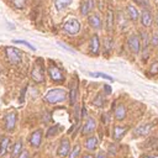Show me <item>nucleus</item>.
<instances>
[{
    "instance_id": "obj_14",
    "label": "nucleus",
    "mask_w": 158,
    "mask_h": 158,
    "mask_svg": "<svg viewBox=\"0 0 158 158\" xmlns=\"http://www.w3.org/2000/svg\"><path fill=\"white\" fill-rule=\"evenodd\" d=\"M90 52L93 54H99L100 52V40L98 35H94L90 40Z\"/></svg>"
},
{
    "instance_id": "obj_16",
    "label": "nucleus",
    "mask_w": 158,
    "mask_h": 158,
    "mask_svg": "<svg viewBox=\"0 0 158 158\" xmlns=\"http://www.w3.org/2000/svg\"><path fill=\"white\" fill-rule=\"evenodd\" d=\"M126 131H127L126 126H116L114 128V132H112V138L115 141H120L123 137V135L126 133Z\"/></svg>"
},
{
    "instance_id": "obj_22",
    "label": "nucleus",
    "mask_w": 158,
    "mask_h": 158,
    "mask_svg": "<svg viewBox=\"0 0 158 158\" xmlns=\"http://www.w3.org/2000/svg\"><path fill=\"white\" fill-rule=\"evenodd\" d=\"M126 10H127V14H128V16H130V19L132 21H136L138 19V10L133 5H128L126 7Z\"/></svg>"
},
{
    "instance_id": "obj_5",
    "label": "nucleus",
    "mask_w": 158,
    "mask_h": 158,
    "mask_svg": "<svg viewBox=\"0 0 158 158\" xmlns=\"http://www.w3.org/2000/svg\"><path fill=\"white\" fill-rule=\"evenodd\" d=\"M48 72H49V75H51V78L54 80V81H63L64 80V75H63V73H62V70L57 67V65H54L53 63H51L49 65H48Z\"/></svg>"
},
{
    "instance_id": "obj_9",
    "label": "nucleus",
    "mask_w": 158,
    "mask_h": 158,
    "mask_svg": "<svg viewBox=\"0 0 158 158\" xmlns=\"http://www.w3.org/2000/svg\"><path fill=\"white\" fill-rule=\"evenodd\" d=\"M16 118H17V115H16L15 111L9 112V114L5 116V130H6V131H12V130L15 128Z\"/></svg>"
},
{
    "instance_id": "obj_29",
    "label": "nucleus",
    "mask_w": 158,
    "mask_h": 158,
    "mask_svg": "<svg viewBox=\"0 0 158 158\" xmlns=\"http://www.w3.org/2000/svg\"><path fill=\"white\" fill-rule=\"evenodd\" d=\"M90 75H93V77H98V78L109 79L110 81H112V80H114V79H112V77H110V75H107V74H105V73H90Z\"/></svg>"
},
{
    "instance_id": "obj_8",
    "label": "nucleus",
    "mask_w": 158,
    "mask_h": 158,
    "mask_svg": "<svg viewBox=\"0 0 158 158\" xmlns=\"http://www.w3.org/2000/svg\"><path fill=\"white\" fill-rule=\"evenodd\" d=\"M6 56H7V59L11 63H20L21 62V54L14 47H7L6 48Z\"/></svg>"
},
{
    "instance_id": "obj_2",
    "label": "nucleus",
    "mask_w": 158,
    "mask_h": 158,
    "mask_svg": "<svg viewBox=\"0 0 158 158\" xmlns=\"http://www.w3.org/2000/svg\"><path fill=\"white\" fill-rule=\"evenodd\" d=\"M63 30L69 35H77L80 31V22L77 19H68L63 23Z\"/></svg>"
},
{
    "instance_id": "obj_31",
    "label": "nucleus",
    "mask_w": 158,
    "mask_h": 158,
    "mask_svg": "<svg viewBox=\"0 0 158 158\" xmlns=\"http://www.w3.org/2000/svg\"><path fill=\"white\" fill-rule=\"evenodd\" d=\"M133 2L138 4L139 6H143V7H148L149 6V1L148 0H133Z\"/></svg>"
},
{
    "instance_id": "obj_26",
    "label": "nucleus",
    "mask_w": 158,
    "mask_h": 158,
    "mask_svg": "<svg viewBox=\"0 0 158 158\" xmlns=\"http://www.w3.org/2000/svg\"><path fill=\"white\" fill-rule=\"evenodd\" d=\"M14 43H21V44H23V46H26V47H28L30 49H32V51H36V47L35 46H32L30 42H27V41H23V40H14L12 41Z\"/></svg>"
},
{
    "instance_id": "obj_6",
    "label": "nucleus",
    "mask_w": 158,
    "mask_h": 158,
    "mask_svg": "<svg viewBox=\"0 0 158 158\" xmlns=\"http://www.w3.org/2000/svg\"><path fill=\"white\" fill-rule=\"evenodd\" d=\"M42 138H43V133H42V131H41V130H36V131H33V132L30 135L28 141H30V143H31L32 147L37 148V147L41 146V143H42Z\"/></svg>"
},
{
    "instance_id": "obj_42",
    "label": "nucleus",
    "mask_w": 158,
    "mask_h": 158,
    "mask_svg": "<svg viewBox=\"0 0 158 158\" xmlns=\"http://www.w3.org/2000/svg\"><path fill=\"white\" fill-rule=\"evenodd\" d=\"M157 25H158V16H157Z\"/></svg>"
},
{
    "instance_id": "obj_37",
    "label": "nucleus",
    "mask_w": 158,
    "mask_h": 158,
    "mask_svg": "<svg viewBox=\"0 0 158 158\" xmlns=\"http://www.w3.org/2000/svg\"><path fill=\"white\" fill-rule=\"evenodd\" d=\"M19 158H30V156H28V152L27 151H23L20 156H19Z\"/></svg>"
},
{
    "instance_id": "obj_11",
    "label": "nucleus",
    "mask_w": 158,
    "mask_h": 158,
    "mask_svg": "<svg viewBox=\"0 0 158 158\" xmlns=\"http://www.w3.org/2000/svg\"><path fill=\"white\" fill-rule=\"evenodd\" d=\"M141 21H142V25L144 27H148L152 25V21H153V17H152V14L149 12L148 9H143L142 12H141Z\"/></svg>"
},
{
    "instance_id": "obj_41",
    "label": "nucleus",
    "mask_w": 158,
    "mask_h": 158,
    "mask_svg": "<svg viewBox=\"0 0 158 158\" xmlns=\"http://www.w3.org/2000/svg\"><path fill=\"white\" fill-rule=\"evenodd\" d=\"M83 158H94L91 154H85V156H83Z\"/></svg>"
},
{
    "instance_id": "obj_39",
    "label": "nucleus",
    "mask_w": 158,
    "mask_h": 158,
    "mask_svg": "<svg viewBox=\"0 0 158 158\" xmlns=\"http://www.w3.org/2000/svg\"><path fill=\"white\" fill-rule=\"evenodd\" d=\"M96 158H105V156H104V152H99V154L96 156Z\"/></svg>"
},
{
    "instance_id": "obj_3",
    "label": "nucleus",
    "mask_w": 158,
    "mask_h": 158,
    "mask_svg": "<svg viewBox=\"0 0 158 158\" xmlns=\"http://www.w3.org/2000/svg\"><path fill=\"white\" fill-rule=\"evenodd\" d=\"M31 77L37 83H42L44 80V74H43V69H42V64L40 60L36 62V64L33 65V69L31 72Z\"/></svg>"
},
{
    "instance_id": "obj_13",
    "label": "nucleus",
    "mask_w": 158,
    "mask_h": 158,
    "mask_svg": "<svg viewBox=\"0 0 158 158\" xmlns=\"http://www.w3.org/2000/svg\"><path fill=\"white\" fill-rule=\"evenodd\" d=\"M151 131H152V125L151 123H146V125H141L137 128H135L133 135L135 136H147Z\"/></svg>"
},
{
    "instance_id": "obj_40",
    "label": "nucleus",
    "mask_w": 158,
    "mask_h": 158,
    "mask_svg": "<svg viewBox=\"0 0 158 158\" xmlns=\"http://www.w3.org/2000/svg\"><path fill=\"white\" fill-rule=\"evenodd\" d=\"M142 158H158V156H144Z\"/></svg>"
},
{
    "instance_id": "obj_20",
    "label": "nucleus",
    "mask_w": 158,
    "mask_h": 158,
    "mask_svg": "<svg viewBox=\"0 0 158 158\" xmlns=\"http://www.w3.org/2000/svg\"><path fill=\"white\" fill-rule=\"evenodd\" d=\"M10 138L9 137H4L0 141V156H4L9 149H10Z\"/></svg>"
},
{
    "instance_id": "obj_28",
    "label": "nucleus",
    "mask_w": 158,
    "mask_h": 158,
    "mask_svg": "<svg viewBox=\"0 0 158 158\" xmlns=\"http://www.w3.org/2000/svg\"><path fill=\"white\" fill-rule=\"evenodd\" d=\"M79 153H80V146H79V144H77V146L73 148V151L70 152V156H69V158H78Z\"/></svg>"
},
{
    "instance_id": "obj_19",
    "label": "nucleus",
    "mask_w": 158,
    "mask_h": 158,
    "mask_svg": "<svg viewBox=\"0 0 158 158\" xmlns=\"http://www.w3.org/2000/svg\"><path fill=\"white\" fill-rule=\"evenodd\" d=\"M91 10H93V0H84L81 2V5H80V12H81V15L85 16Z\"/></svg>"
},
{
    "instance_id": "obj_21",
    "label": "nucleus",
    "mask_w": 158,
    "mask_h": 158,
    "mask_svg": "<svg viewBox=\"0 0 158 158\" xmlns=\"http://www.w3.org/2000/svg\"><path fill=\"white\" fill-rule=\"evenodd\" d=\"M96 146H98V139H96V137H89V138H86V141H85V147H86V149L88 151H94V149H96Z\"/></svg>"
},
{
    "instance_id": "obj_35",
    "label": "nucleus",
    "mask_w": 158,
    "mask_h": 158,
    "mask_svg": "<svg viewBox=\"0 0 158 158\" xmlns=\"http://www.w3.org/2000/svg\"><path fill=\"white\" fill-rule=\"evenodd\" d=\"M152 44H153V46H158V32H157V31L153 33V37H152Z\"/></svg>"
},
{
    "instance_id": "obj_10",
    "label": "nucleus",
    "mask_w": 158,
    "mask_h": 158,
    "mask_svg": "<svg viewBox=\"0 0 158 158\" xmlns=\"http://www.w3.org/2000/svg\"><path fill=\"white\" fill-rule=\"evenodd\" d=\"M141 42H142V56L143 59H146L148 56V44H149V36L146 31L141 32Z\"/></svg>"
},
{
    "instance_id": "obj_32",
    "label": "nucleus",
    "mask_w": 158,
    "mask_h": 158,
    "mask_svg": "<svg viewBox=\"0 0 158 158\" xmlns=\"http://www.w3.org/2000/svg\"><path fill=\"white\" fill-rule=\"evenodd\" d=\"M58 127H59L58 125H57V126H53V127H51V128L47 131V137H51V136H53V135H54V133L58 131Z\"/></svg>"
},
{
    "instance_id": "obj_34",
    "label": "nucleus",
    "mask_w": 158,
    "mask_h": 158,
    "mask_svg": "<svg viewBox=\"0 0 158 158\" xmlns=\"http://www.w3.org/2000/svg\"><path fill=\"white\" fill-rule=\"evenodd\" d=\"M11 1L14 2V5L16 7H23V5H25V0H11Z\"/></svg>"
},
{
    "instance_id": "obj_23",
    "label": "nucleus",
    "mask_w": 158,
    "mask_h": 158,
    "mask_svg": "<svg viewBox=\"0 0 158 158\" xmlns=\"http://www.w3.org/2000/svg\"><path fill=\"white\" fill-rule=\"evenodd\" d=\"M78 85H77V83H74L73 84V86H72V89H70V93H69V102H70V105H74L75 104V101H77V95H78Z\"/></svg>"
},
{
    "instance_id": "obj_7",
    "label": "nucleus",
    "mask_w": 158,
    "mask_h": 158,
    "mask_svg": "<svg viewBox=\"0 0 158 158\" xmlns=\"http://www.w3.org/2000/svg\"><path fill=\"white\" fill-rule=\"evenodd\" d=\"M69 152H70V142H69V139L68 138H62V141L59 143V147H58V151H57L58 156L64 158V157H67V154Z\"/></svg>"
},
{
    "instance_id": "obj_36",
    "label": "nucleus",
    "mask_w": 158,
    "mask_h": 158,
    "mask_svg": "<svg viewBox=\"0 0 158 158\" xmlns=\"http://www.w3.org/2000/svg\"><path fill=\"white\" fill-rule=\"evenodd\" d=\"M57 44H58V46H60V47H63L64 49H67V51H69V52H73V49H72L70 47H68L67 44H64V43H60V42H57Z\"/></svg>"
},
{
    "instance_id": "obj_24",
    "label": "nucleus",
    "mask_w": 158,
    "mask_h": 158,
    "mask_svg": "<svg viewBox=\"0 0 158 158\" xmlns=\"http://www.w3.org/2000/svg\"><path fill=\"white\" fill-rule=\"evenodd\" d=\"M22 142L21 141H17L15 144H14V147H12V157L14 158H17L22 152Z\"/></svg>"
},
{
    "instance_id": "obj_12",
    "label": "nucleus",
    "mask_w": 158,
    "mask_h": 158,
    "mask_svg": "<svg viewBox=\"0 0 158 158\" xmlns=\"http://www.w3.org/2000/svg\"><path fill=\"white\" fill-rule=\"evenodd\" d=\"M88 22H89V25H90L93 28H95V30H100V28H101V19H100V16H99L98 14H91V15H89V16H88Z\"/></svg>"
},
{
    "instance_id": "obj_15",
    "label": "nucleus",
    "mask_w": 158,
    "mask_h": 158,
    "mask_svg": "<svg viewBox=\"0 0 158 158\" xmlns=\"http://www.w3.org/2000/svg\"><path fill=\"white\" fill-rule=\"evenodd\" d=\"M94 131H95V121H94V118L89 117V118L86 120V122L84 123V126H83L81 133H83V135H90V133H93Z\"/></svg>"
},
{
    "instance_id": "obj_25",
    "label": "nucleus",
    "mask_w": 158,
    "mask_h": 158,
    "mask_svg": "<svg viewBox=\"0 0 158 158\" xmlns=\"http://www.w3.org/2000/svg\"><path fill=\"white\" fill-rule=\"evenodd\" d=\"M54 4H56V7L57 10H63L65 9L67 6H69L72 4V0H54Z\"/></svg>"
},
{
    "instance_id": "obj_17",
    "label": "nucleus",
    "mask_w": 158,
    "mask_h": 158,
    "mask_svg": "<svg viewBox=\"0 0 158 158\" xmlns=\"http://www.w3.org/2000/svg\"><path fill=\"white\" fill-rule=\"evenodd\" d=\"M106 31L107 32H112L114 31V12L110 9L106 12Z\"/></svg>"
},
{
    "instance_id": "obj_30",
    "label": "nucleus",
    "mask_w": 158,
    "mask_h": 158,
    "mask_svg": "<svg viewBox=\"0 0 158 158\" xmlns=\"http://www.w3.org/2000/svg\"><path fill=\"white\" fill-rule=\"evenodd\" d=\"M149 73L151 74H157L158 73V60H156V62L152 63V65L149 68Z\"/></svg>"
},
{
    "instance_id": "obj_4",
    "label": "nucleus",
    "mask_w": 158,
    "mask_h": 158,
    "mask_svg": "<svg viewBox=\"0 0 158 158\" xmlns=\"http://www.w3.org/2000/svg\"><path fill=\"white\" fill-rule=\"evenodd\" d=\"M127 44L133 53H139L141 52V38L137 35H131L127 38Z\"/></svg>"
},
{
    "instance_id": "obj_18",
    "label": "nucleus",
    "mask_w": 158,
    "mask_h": 158,
    "mask_svg": "<svg viewBox=\"0 0 158 158\" xmlns=\"http://www.w3.org/2000/svg\"><path fill=\"white\" fill-rule=\"evenodd\" d=\"M126 117V109L122 104H118L115 109V118L118 121H122Z\"/></svg>"
},
{
    "instance_id": "obj_33",
    "label": "nucleus",
    "mask_w": 158,
    "mask_h": 158,
    "mask_svg": "<svg viewBox=\"0 0 158 158\" xmlns=\"http://www.w3.org/2000/svg\"><path fill=\"white\" fill-rule=\"evenodd\" d=\"M104 44H105V52L107 53V51H110L111 48V38H105Z\"/></svg>"
},
{
    "instance_id": "obj_27",
    "label": "nucleus",
    "mask_w": 158,
    "mask_h": 158,
    "mask_svg": "<svg viewBox=\"0 0 158 158\" xmlns=\"http://www.w3.org/2000/svg\"><path fill=\"white\" fill-rule=\"evenodd\" d=\"M94 105L95 106H99V107H102V105H104V98H102V95H96V98H95V100H94Z\"/></svg>"
},
{
    "instance_id": "obj_38",
    "label": "nucleus",
    "mask_w": 158,
    "mask_h": 158,
    "mask_svg": "<svg viewBox=\"0 0 158 158\" xmlns=\"http://www.w3.org/2000/svg\"><path fill=\"white\" fill-rule=\"evenodd\" d=\"M104 88H105V93L106 94H111V86L110 85H105Z\"/></svg>"
},
{
    "instance_id": "obj_1",
    "label": "nucleus",
    "mask_w": 158,
    "mask_h": 158,
    "mask_svg": "<svg viewBox=\"0 0 158 158\" xmlns=\"http://www.w3.org/2000/svg\"><path fill=\"white\" fill-rule=\"evenodd\" d=\"M65 98H67V91L64 89H52L46 94L44 100L48 104H56L59 101H64Z\"/></svg>"
}]
</instances>
